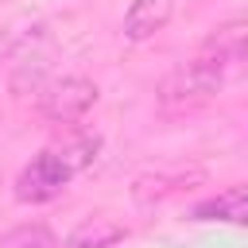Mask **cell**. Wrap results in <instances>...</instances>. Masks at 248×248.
<instances>
[{
	"mask_svg": "<svg viewBox=\"0 0 248 248\" xmlns=\"http://www.w3.org/2000/svg\"><path fill=\"white\" fill-rule=\"evenodd\" d=\"M229 66H232V62H229L225 54H217V50H209V46H205V54H198V58L182 62L178 70H170V74L163 78L159 97H163L167 105L205 101V97H213V93H221V89H225V81H229Z\"/></svg>",
	"mask_w": 248,
	"mask_h": 248,
	"instance_id": "6da1fadb",
	"label": "cell"
},
{
	"mask_svg": "<svg viewBox=\"0 0 248 248\" xmlns=\"http://www.w3.org/2000/svg\"><path fill=\"white\" fill-rule=\"evenodd\" d=\"M74 174H78V170L58 155V147L39 151V155L19 170V178H16V198H19V202H31V205L50 202V198H58V194L70 186Z\"/></svg>",
	"mask_w": 248,
	"mask_h": 248,
	"instance_id": "7a4b0ae2",
	"label": "cell"
},
{
	"mask_svg": "<svg viewBox=\"0 0 248 248\" xmlns=\"http://www.w3.org/2000/svg\"><path fill=\"white\" fill-rule=\"evenodd\" d=\"M97 85L89 78H58V81H46L43 93H39V112L54 124H74L81 120L93 105H97Z\"/></svg>",
	"mask_w": 248,
	"mask_h": 248,
	"instance_id": "3957f363",
	"label": "cell"
},
{
	"mask_svg": "<svg viewBox=\"0 0 248 248\" xmlns=\"http://www.w3.org/2000/svg\"><path fill=\"white\" fill-rule=\"evenodd\" d=\"M170 12H174V0H132V8L124 12V39L128 43L151 39L170 23Z\"/></svg>",
	"mask_w": 248,
	"mask_h": 248,
	"instance_id": "277c9868",
	"label": "cell"
},
{
	"mask_svg": "<svg viewBox=\"0 0 248 248\" xmlns=\"http://www.w3.org/2000/svg\"><path fill=\"white\" fill-rule=\"evenodd\" d=\"M128 236V225H120L108 213H93L85 221H78L70 229V236L62 240V248H112Z\"/></svg>",
	"mask_w": 248,
	"mask_h": 248,
	"instance_id": "5b68a950",
	"label": "cell"
},
{
	"mask_svg": "<svg viewBox=\"0 0 248 248\" xmlns=\"http://www.w3.org/2000/svg\"><path fill=\"white\" fill-rule=\"evenodd\" d=\"M194 221H229V225H244L248 221V194L244 186H229L225 194L198 202L194 205Z\"/></svg>",
	"mask_w": 248,
	"mask_h": 248,
	"instance_id": "8992f818",
	"label": "cell"
},
{
	"mask_svg": "<svg viewBox=\"0 0 248 248\" xmlns=\"http://www.w3.org/2000/svg\"><path fill=\"white\" fill-rule=\"evenodd\" d=\"M0 248H58L54 232L46 225H16L8 232H0Z\"/></svg>",
	"mask_w": 248,
	"mask_h": 248,
	"instance_id": "52a82bcc",
	"label": "cell"
},
{
	"mask_svg": "<svg viewBox=\"0 0 248 248\" xmlns=\"http://www.w3.org/2000/svg\"><path fill=\"white\" fill-rule=\"evenodd\" d=\"M205 46H209V50H217V54H225L229 62H240V54H244V23H240V19L225 23V27H221Z\"/></svg>",
	"mask_w": 248,
	"mask_h": 248,
	"instance_id": "ba28073f",
	"label": "cell"
},
{
	"mask_svg": "<svg viewBox=\"0 0 248 248\" xmlns=\"http://www.w3.org/2000/svg\"><path fill=\"white\" fill-rule=\"evenodd\" d=\"M27 85H31L35 93H43V85H46V62H43V58H35V66L23 62V66L12 74V93H27Z\"/></svg>",
	"mask_w": 248,
	"mask_h": 248,
	"instance_id": "9c48e42d",
	"label": "cell"
}]
</instances>
